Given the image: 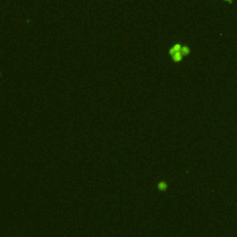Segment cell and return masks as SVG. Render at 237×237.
I'll return each mask as SVG.
<instances>
[{
    "instance_id": "cell-1",
    "label": "cell",
    "mask_w": 237,
    "mask_h": 237,
    "mask_svg": "<svg viewBox=\"0 0 237 237\" xmlns=\"http://www.w3.org/2000/svg\"><path fill=\"white\" fill-rule=\"evenodd\" d=\"M170 55L173 57L174 61H180L182 60L183 55H188L190 53V49L187 46H181L179 44H177L175 46H173L170 49Z\"/></svg>"
},
{
    "instance_id": "cell-2",
    "label": "cell",
    "mask_w": 237,
    "mask_h": 237,
    "mask_svg": "<svg viewBox=\"0 0 237 237\" xmlns=\"http://www.w3.org/2000/svg\"><path fill=\"white\" fill-rule=\"evenodd\" d=\"M167 187H168V185H167V184H166L165 182H160V183L158 184V185H157V188H158L159 190H161V191H165V190L167 189Z\"/></svg>"
},
{
    "instance_id": "cell-3",
    "label": "cell",
    "mask_w": 237,
    "mask_h": 237,
    "mask_svg": "<svg viewBox=\"0 0 237 237\" xmlns=\"http://www.w3.org/2000/svg\"><path fill=\"white\" fill-rule=\"evenodd\" d=\"M223 1H225V2L229 3V4H232V3H233V1H232V0H223Z\"/></svg>"
}]
</instances>
